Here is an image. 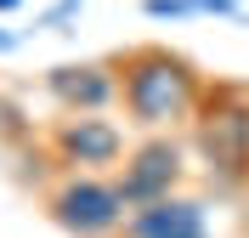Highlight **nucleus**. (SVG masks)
Returning a JSON list of instances; mask_svg holds the SVG:
<instances>
[{
	"mask_svg": "<svg viewBox=\"0 0 249 238\" xmlns=\"http://www.w3.org/2000/svg\"><path fill=\"white\" fill-rule=\"evenodd\" d=\"M113 68H119V102L130 113V125L147 136L187 125L204 102V74L170 46H136L113 57Z\"/></svg>",
	"mask_w": 249,
	"mask_h": 238,
	"instance_id": "1",
	"label": "nucleus"
},
{
	"mask_svg": "<svg viewBox=\"0 0 249 238\" xmlns=\"http://www.w3.org/2000/svg\"><path fill=\"white\" fill-rule=\"evenodd\" d=\"M46 216H51V221H57L68 238H119V233H124V216H130V204L119 199L113 176L68 170L57 187L46 193Z\"/></svg>",
	"mask_w": 249,
	"mask_h": 238,
	"instance_id": "2",
	"label": "nucleus"
},
{
	"mask_svg": "<svg viewBox=\"0 0 249 238\" xmlns=\"http://www.w3.org/2000/svg\"><path fill=\"white\" fill-rule=\"evenodd\" d=\"M193 119H198V147L210 159V170L227 182H244L249 176V91H238V85L204 91Z\"/></svg>",
	"mask_w": 249,
	"mask_h": 238,
	"instance_id": "3",
	"label": "nucleus"
},
{
	"mask_svg": "<svg viewBox=\"0 0 249 238\" xmlns=\"http://www.w3.org/2000/svg\"><path fill=\"white\" fill-rule=\"evenodd\" d=\"M181 176H187V147L176 142L170 130H159L147 142H136L130 153L119 159V170H113V187L130 210L136 204H153L164 193H181Z\"/></svg>",
	"mask_w": 249,
	"mask_h": 238,
	"instance_id": "4",
	"label": "nucleus"
},
{
	"mask_svg": "<svg viewBox=\"0 0 249 238\" xmlns=\"http://www.w3.org/2000/svg\"><path fill=\"white\" fill-rule=\"evenodd\" d=\"M51 153L57 165L68 170H113L124 159V130L113 125L108 113H62L57 125H51Z\"/></svg>",
	"mask_w": 249,
	"mask_h": 238,
	"instance_id": "5",
	"label": "nucleus"
},
{
	"mask_svg": "<svg viewBox=\"0 0 249 238\" xmlns=\"http://www.w3.org/2000/svg\"><path fill=\"white\" fill-rule=\"evenodd\" d=\"M40 85H46V96L57 102V113H108L113 102H119V68L96 63V57L46 68Z\"/></svg>",
	"mask_w": 249,
	"mask_h": 238,
	"instance_id": "6",
	"label": "nucleus"
},
{
	"mask_svg": "<svg viewBox=\"0 0 249 238\" xmlns=\"http://www.w3.org/2000/svg\"><path fill=\"white\" fill-rule=\"evenodd\" d=\"M119 238H210V204L193 193H164L130 210Z\"/></svg>",
	"mask_w": 249,
	"mask_h": 238,
	"instance_id": "7",
	"label": "nucleus"
},
{
	"mask_svg": "<svg viewBox=\"0 0 249 238\" xmlns=\"http://www.w3.org/2000/svg\"><path fill=\"white\" fill-rule=\"evenodd\" d=\"M147 17H193V0H142Z\"/></svg>",
	"mask_w": 249,
	"mask_h": 238,
	"instance_id": "8",
	"label": "nucleus"
},
{
	"mask_svg": "<svg viewBox=\"0 0 249 238\" xmlns=\"http://www.w3.org/2000/svg\"><path fill=\"white\" fill-rule=\"evenodd\" d=\"M193 12H215V17H232L238 0H193Z\"/></svg>",
	"mask_w": 249,
	"mask_h": 238,
	"instance_id": "9",
	"label": "nucleus"
},
{
	"mask_svg": "<svg viewBox=\"0 0 249 238\" xmlns=\"http://www.w3.org/2000/svg\"><path fill=\"white\" fill-rule=\"evenodd\" d=\"M17 6H23V0H0V12H17Z\"/></svg>",
	"mask_w": 249,
	"mask_h": 238,
	"instance_id": "10",
	"label": "nucleus"
},
{
	"mask_svg": "<svg viewBox=\"0 0 249 238\" xmlns=\"http://www.w3.org/2000/svg\"><path fill=\"white\" fill-rule=\"evenodd\" d=\"M12 46H17V40H12V34H0V51H12Z\"/></svg>",
	"mask_w": 249,
	"mask_h": 238,
	"instance_id": "11",
	"label": "nucleus"
}]
</instances>
